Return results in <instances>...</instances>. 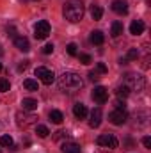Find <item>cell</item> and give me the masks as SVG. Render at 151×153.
Listing matches in <instances>:
<instances>
[{
	"mask_svg": "<svg viewBox=\"0 0 151 153\" xmlns=\"http://www.w3.org/2000/svg\"><path fill=\"white\" fill-rule=\"evenodd\" d=\"M82 85H84V82H82L80 75L75 71H64L59 76V87L64 93H76Z\"/></svg>",
	"mask_w": 151,
	"mask_h": 153,
	"instance_id": "cell-1",
	"label": "cell"
},
{
	"mask_svg": "<svg viewBox=\"0 0 151 153\" xmlns=\"http://www.w3.org/2000/svg\"><path fill=\"white\" fill-rule=\"evenodd\" d=\"M84 11L85 9H84L82 0H68L64 4V9H62L64 18L68 22H71V23H76V22H80L84 18Z\"/></svg>",
	"mask_w": 151,
	"mask_h": 153,
	"instance_id": "cell-2",
	"label": "cell"
},
{
	"mask_svg": "<svg viewBox=\"0 0 151 153\" xmlns=\"http://www.w3.org/2000/svg\"><path fill=\"white\" fill-rule=\"evenodd\" d=\"M123 85H126L130 91L141 93L146 87V78L142 75H137V73H126L124 78H123Z\"/></svg>",
	"mask_w": 151,
	"mask_h": 153,
	"instance_id": "cell-3",
	"label": "cell"
},
{
	"mask_svg": "<svg viewBox=\"0 0 151 153\" xmlns=\"http://www.w3.org/2000/svg\"><path fill=\"white\" fill-rule=\"evenodd\" d=\"M96 143H98V146L107 148V150H115V148L119 146L117 137H115V135H112V134H101V135L96 139Z\"/></svg>",
	"mask_w": 151,
	"mask_h": 153,
	"instance_id": "cell-4",
	"label": "cell"
},
{
	"mask_svg": "<svg viewBox=\"0 0 151 153\" xmlns=\"http://www.w3.org/2000/svg\"><path fill=\"white\" fill-rule=\"evenodd\" d=\"M36 119H38V116L30 114L29 111H23V112H18V114H16V123H18V126H21V128L32 126V125L36 123Z\"/></svg>",
	"mask_w": 151,
	"mask_h": 153,
	"instance_id": "cell-5",
	"label": "cell"
},
{
	"mask_svg": "<svg viewBox=\"0 0 151 153\" xmlns=\"http://www.w3.org/2000/svg\"><path fill=\"white\" fill-rule=\"evenodd\" d=\"M50 34V23L46 20H41L34 27V38L36 39H46Z\"/></svg>",
	"mask_w": 151,
	"mask_h": 153,
	"instance_id": "cell-6",
	"label": "cell"
},
{
	"mask_svg": "<svg viewBox=\"0 0 151 153\" xmlns=\"http://www.w3.org/2000/svg\"><path fill=\"white\" fill-rule=\"evenodd\" d=\"M36 76H38L43 84H46V85H50V84L55 82V75H53V71L48 70V68H36Z\"/></svg>",
	"mask_w": 151,
	"mask_h": 153,
	"instance_id": "cell-7",
	"label": "cell"
},
{
	"mask_svg": "<svg viewBox=\"0 0 151 153\" xmlns=\"http://www.w3.org/2000/svg\"><path fill=\"white\" fill-rule=\"evenodd\" d=\"M126 119H128V114H126V111H121V109H115L112 111L110 114H109V121L112 123V125H124L126 123Z\"/></svg>",
	"mask_w": 151,
	"mask_h": 153,
	"instance_id": "cell-8",
	"label": "cell"
},
{
	"mask_svg": "<svg viewBox=\"0 0 151 153\" xmlns=\"http://www.w3.org/2000/svg\"><path fill=\"white\" fill-rule=\"evenodd\" d=\"M93 100H94L96 103H105V102L109 100V91H107L105 87H101V85L94 87V91H93Z\"/></svg>",
	"mask_w": 151,
	"mask_h": 153,
	"instance_id": "cell-9",
	"label": "cell"
},
{
	"mask_svg": "<svg viewBox=\"0 0 151 153\" xmlns=\"http://www.w3.org/2000/svg\"><path fill=\"white\" fill-rule=\"evenodd\" d=\"M101 125V109H93V112H91V119H89V126L91 128H98Z\"/></svg>",
	"mask_w": 151,
	"mask_h": 153,
	"instance_id": "cell-10",
	"label": "cell"
},
{
	"mask_svg": "<svg viewBox=\"0 0 151 153\" xmlns=\"http://www.w3.org/2000/svg\"><path fill=\"white\" fill-rule=\"evenodd\" d=\"M14 46H16L20 52H29V50H30L29 39L23 38V36H16V38H14Z\"/></svg>",
	"mask_w": 151,
	"mask_h": 153,
	"instance_id": "cell-11",
	"label": "cell"
},
{
	"mask_svg": "<svg viewBox=\"0 0 151 153\" xmlns=\"http://www.w3.org/2000/svg\"><path fill=\"white\" fill-rule=\"evenodd\" d=\"M144 29H146V25H144V22H142V20H133V22H132V25H130V34L139 36V34H142V32H144Z\"/></svg>",
	"mask_w": 151,
	"mask_h": 153,
	"instance_id": "cell-12",
	"label": "cell"
},
{
	"mask_svg": "<svg viewBox=\"0 0 151 153\" xmlns=\"http://www.w3.org/2000/svg\"><path fill=\"white\" fill-rule=\"evenodd\" d=\"M112 11L117 14H126L128 13V4L124 0H114L112 2Z\"/></svg>",
	"mask_w": 151,
	"mask_h": 153,
	"instance_id": "cell-13",
	"label": "cell"
},
{
	"mask_svg": "<svg viewBox=\"0 0 151 153\" xmlns=\"http://www.w3.org/2000/svg\"><path fill=\"white\" fill-rule=\"evenodd\" d=\"M21 107H23V111L32 112V111H36V109H38V100H34V98H23Z\"/></svg>",
	"mask_w": 151,
	"mask_h": 153,
	"instance_id": "cell-14",
	"label": "cell"
},
{
	"mask_svg": "<svg viewBox=\"0 0 151 153\" xmlns=\"http://www.w3.org/2000/svg\"><path fill=\"white\" fill-rule=\"evenodd\" d=\"M73 114H75V117H78V119H84V117L87 116V107H85L84 103H75V105H73Z\"/></svg>",
	"mask_w": 151,
	"mask_h": 153,
	"instance_id": "cell-15",
	"label": "cell"
},
{
	"mask_svg": "<svg viewBox=\"0 0 151 153\" xmlns=\"http://www.w3.org/2000/svg\"><path fill=\"white\" fill-rule=\"evenodd\" d=\"M89 39H91V43H93V45H103L105 36H103V32H101V30H93Z\"/></svg>",
	"mask_w": 151,
	"mask_h": 153,
	"instance_id": "cell-16",
	"label": "cell"
},
{
	"mask_svg": "<svg viewBox=\"0 0 151 153\" xmlns=\"http://www.w3.org/2000/svg\"><path fill=\"white\" fill-rule=\"evenodd\" d=\"M61 152L62 153H80V146L76 143H64Z\"/></svg>",
	"mask_w": 151,
	"mask_h": 153,
	"instance_id": "cell-17",
	"label": "cell"
},
{
	"mask_svg": "<svg viewBox=\"0 0 151 153\" xmlns=\"http://www.w3.org/2000/svg\"><path fill=\"white\" fill-rule=\"evenodd\" d=\"M50 121L55 123V125H61L64 121V116H62L61 111H50Z\"/></svg>",
	"mask_w": 151,
	"mask_h": 153,
	"instance_id": "cell-18",
	"label": "cell"
},
{
	"mask_svg": "<svg viewBox=\"0 0 151 153\" xmlns=\"http://www.w3.org/2000/svg\"><path fill=\"white\" fill-rule=\"evenodd\" d=\"M101 16H103V9L100 7V5H91V18L93 20H101Z\"/></svg>",
	"mask_w": 151,
	"mask_h": 153,
	"instance_id": "cell-19",
	"label": "cell"
},
{
	"mask_svg": "<svg viewBox=\"0 0 151 153\" xmlns=\"http://www.w3.org/2000/svg\"><path fill=\"white\" fill-rule=\"evenodd\" d=\"M110 34H112L114 38H119L123 34V23L121 22H114L112 27H110Z\"/></svg>",
	"mask_w": 151,
	"mask_h": 153,
	"instance_id": "cell-20",
	"label": "cell"
},
{
	"mask_svg": "<svg viewBox=\"0 0 151 153\" xmlns=\"http://www.w3.org/2000/svg\"><path fill=\"white\" fill-rule=\"evenodd\" d=\"M23 87H25L27 91H32V93L39 89V87H38V82H36V80H32V78H27V80L23 82Z\"/></svg>",
	"mask_w": 151,
	"mask_h": 153,
	"instance_id": "cell-21",
	"label": "cell"
},
{
	"mask_svg": "<svg viewBox=\"0 0 151 153\" xmlns=\"http://www.w3.org/2000/svg\"><path fill=\"white\" fill-rule=\"evenodd\" d=\"M115 94H117L119 98H126V96L130 94V89H128L126 85H119V87L115 89Z\"/></svg>",
	"mask_w": 151,
	"mask_h": 153,
	"instance_id": "cell-22",
	"label": "cell"
},
{
	"mask_svg": "<svg viewBox=\"0 0 151 153\" xmlns=\"http://www.w3.org/2000/svg\"><path fill=\"white\" fill-rule=\"evenodd\" d=\"M0 146L11 148V146H13V137H11V135H2V137H0Z\"/></svg>",
	"mask_w": 151,
	"mask_h": 153,
	"instance_id": "cell-23",
	"label": "cell"
},
{
	"mask_svg": "<svg viewBox=\"0 0 151 153\" xmlns=\"http://www.w3.org/2000/svg\"><path fill=\"white\" fill-rule=\"evenodd\" d=\"M36 132H38V135L39 137H48V134H50V130H48V126H44V125H38L36 126Z\"/></svg>",
	"mask_w": 151,
	"mask_h": 153,
	"instance_id": "cell-24",
	"label": "cell"
},
{
	"mask_svg": "<svg viewBox=\"0 0 151 153\" xmlns=\"http://www.w3.org/2000/svg\"><path fill=\"white\" fill-rule=\"evenodd\" d=\"M137 57H139V50H137V48H130L124 59H126V62H128V61H135Z\"/></svg>",
	"mask_w": 151,
	"mask_h": 153,
	"instance_id": "cell-25",
	"label": "cell"
},
{
	"mask_svg": "<svg viewBox=\"0 0 151 153\" xmlns=\"http://www.w3.org/2000/svg\"><path fill=\"white\" fill-rule=\"evenodd\" d=\"M11 89V84L7 78H0V93H7Z\"/></svg>",
	"mask_w": 151,
	"mask_h": 153,
	"instance_id": "cell-26",
	"label": "cell"
},
{
	"mask_svg": "<svg viewBox=\"0 0 151 153\" xmlns=\"http://www.w3.org/2000/svg\"><path fill=\"white\" fill-rule=\"evenodd\" d=\"M78 59H80V62H82V64H91V62H93V59H91V55H89V53H80V55H78Z\"/></svg>",
	"mask_w": 151,
	"mask_h": 153,
	"instance_id": "cell-27",
	"label": "cell"
},
{
	"mask_svg": "<svg viewBox=\"0 0 151 153\" xmlns=\"http://www.w3.org/2000/svg\"><path fill=\"white\" fill-rule=\"evenodd\" d=\"M96 71H98L100 75H103V73H107V71H109V68H107L103 62H98V64H96Z\"/></svg>",
	"mask_w": 151,
	"mask_h": 153,
	"instance_id": "cell-28",
	"label": "cell"
},
{
	"mask_svg": "<svg viewBox=\"0 0 151 153\" xmlns=\"http://www.w3.org/2000/svg\"><path fill=\"white\" fill-rule=\"evenodd\" d=\"M52 52H53V45H52V43H48V45L43 46V53H44V55H50Z\"/></svg>",
	"mask_w": 151,
	"mask_h": 153,
	"instance_id": "cell-29",
	"label": "cell"
},
{
	"mask_svg": "<svg viewBox=\"0 0 151 153\" xmlns=\"http://www.w3.org/2000/svg\"><path fill=\"white\" fill-rule=\"evenodd\" d=\"M64 137L68 139V132H64V130H59V132L53 135V139H55V141H59V139H64Z\"/></svg>",
	"mask_w": 151,
	"mask_h": 153,
	"instance_id": "cell-30",
	"label": "cell"
},
{
	"mask_svg": "<svg viewBox=\"0 0 151 153\" xmlns=\"http://www.w3.org/2000/svg\"><path fill=\"white\" fill-rule=\"evenodd\" d=\"M66 50H68V53H70V55H76V45H75V43H70V45L66 46Z\"/></svg>",
	"mask_w": 151,
	"mask_h": 153,
	"instance_id": "cell-31",
	"label": "cell"
},
{
	"mask_svg": "<svg viewBox=\"0 0 151 153\" xmlns=\"http://www.w3.org/2000/svg\"><path fill=\"white\" fill-rule=\"evenodd\" d=\"M100 78V73L96 71V70H93V71H89V80H93V82H96Z\"/></svg>",
	"mask_w": 151,
	"mask_h": 153,
	"instance_id": "cell-32",
	"label": "cell"
},
{
	"mask_svg": "<svg viewBox=\"0 0 151 153\" xmlns=\"http://www.w3.org/2000/svg\"><path fill=\"white\" fill-rule=\"evenodd\" d=\"M27 66H29V61H21V62L18 64V71H23V70H27Z\"/></svg>",
	"mask_w": 151,
	"mask_h": 153,
	"instance_id": "cell-33",
	"label": "cell"
},
{
	"mask_svg": "<svg viewBox=\"0 0 151 153\" xmlns=\"http://www.w3.org/2000/svg\"><path fill=\"white\" fill-rule=\"evenodd\" d=\"M142 144H144L146 148H151V137H148V135H146V137L142 139Z\"/></svg>",
	"mask_w": 151,
	"mask_h": 153,
	"instance_id": "cell-34",
	"label": "cell"
},
{
	"mask_svg": "<svg viewBox=\"0 0 151 153\" xmlns=\"http://www.w3.org/2000/svg\"><path fill=\"white\" fill-rule=\"evenodd\" d=\"M115 109H121V111H124V102L117 100V102H115Z\"/></svg>",
	"mask_w": 151,
	"mask_h": 153,
	"instance_id": "cell-35",
	"label": "cell"
},
{
	"mask_svg": "<svg viewBox=\"0 0 151 153\" xmlns=\"http://www.w3.org/2000/svg\"><path fill=\"white\" fill-rule=\"evenodd\" d=\"M0 71H2V62H0Z\"/></svg>",
	"mask_w": 151,
	"mask_h": 153,
	"instance_id": "cell-36",
	"label": "cell"
}]
</instances>
